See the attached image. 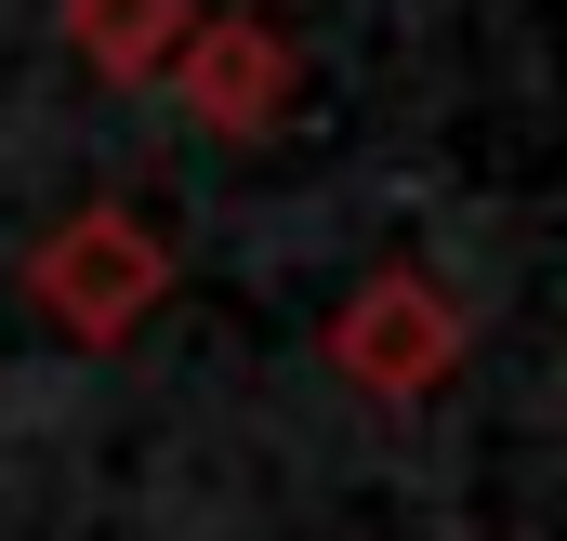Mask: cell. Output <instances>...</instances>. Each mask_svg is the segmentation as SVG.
Returning a JSON list of instances; mask_svg holds the SVG:
<instances>
[{
  "mask_svg": "<svg viewBox=\"0 0 567 541\" xmlns=\"http://www.w3.org/2000/svg\"><path fill=\"white\" fill-rule=\"evenodd\" d=\"M185 40V0H66V53L93 80H158Z\"/></svg>",
  "mask_w": 567,
  "mask_h": 541,
  "instance_id": "cell-4",
  "label": "cell"
},
{
  "mask_svg": "<svg viewBox=\"0 0 567 541\" xmlns=\"http://www.w3.org/2000/svg\"><path fill=\"white\" fill-rule=\"evenodd\" d=\"M158 290H172V252L145 238V212H120V198L66 212V225L27 252V304H40L66 344H120V330H145Z\"/></svg>",
  "mask_w": 567,
  "mask_h": 541,
  "instance_id": "cell-1",
  "label": "cell"
},
{
  "mask_svg": "<svg viewBox=\"0 0 567 541\" xmlns=\"http://www.w3.org/2000/svg\"><path fill=\"white\" fill-rule=\"evenodd\" d=\"M172 93H185V120L225 145L278 133L290 120V40L278 27H251V13H185V40H172V67H158Z\"/></svg>",
  "mask_w": 567,
  "mask_h": 541,
  "instance_id": "cell-3",
  "label": "cell"
},
{
  "mask_svg": "<svg viewBox=\"0 0 567 541\" xmlns=\"http://www.w3.org/2000/svg\"><path fill=\"white\" fill-rule=\"evenodd\" d=\"M330 370L370 384V397H396V409L435 397V384L462 370V304H449L423 265H383L343 317H330Z\"/></svg>",
  "mask_w": 567,
  "mask_h": 541,
  "instance_id": "cell-2",
  "label": "cell"
}]
</instances>
